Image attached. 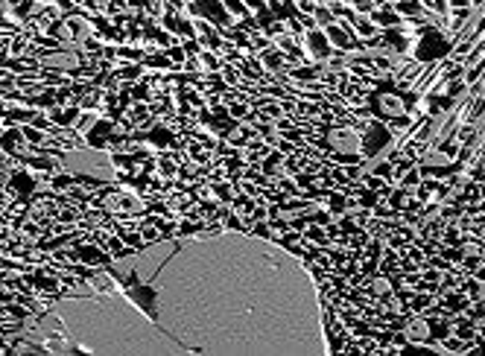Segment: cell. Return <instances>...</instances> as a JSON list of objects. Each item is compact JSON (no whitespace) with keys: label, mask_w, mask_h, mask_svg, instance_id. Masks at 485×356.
Segmentation results:
<instances>
[{"label":"cell","mask_w":485,"mask_h":356,"mask_svg":"<svg viewBox=\"0 0 485 356\" xmlns=\"http://www.w3.org/2000/svg\"><path fill=\"white\" fill-rule=\"evenodd\" d=\"M424 167H427V170H447V167H450V155L442 152V149H430V152L424 155Z\"/></svg>","instance_id":"5"},{"label":"cell","mask_w":485,"mask_h":356,"mask_svg":"<svg viewBox=\"0 0 485 356\" xmlns=\"http://www.w3.org/2000/svg\"><path fill=\"white\" fill-rule=\"evenodd\" d=\"M407 339H412V342H424V339H430V325L424 318H412L407 325Z\"/></svg>","instance_id":"4"},{"label":"cell","mask_w":485,"mask_h":356,"mask_svg":"<svg viewBox=\"0 0 485 356\" xmlns=\"http://www.w3.org/2000/svg\"><path fill=\"white\" fill-rule=\"evenodd\" d=\"M371 292H375V295H389L392 292V283L386 281V278H375V281H371Z\"/></svg>","instance_id":"6"},{"label":"cell","mask_w":485,"mask_h":356,"mask_svg":"<svg viewBox=\"0 0 485 356\" xmlns=\"http://www.w3.org/2000/svg\"><path fill=\"white\" fill-rule=\"evenodd\" d=\"M38 61L44 64V68H53V71H76V68H79V56H76V53H68V50L41 53Z\"/></svg>","instance_id":"2"},{"label":"cell","mask_w":485,"mask_h":356,"mask_svg":"<svg viewBox=\"0 0 485 356\" xmlns=\"http://www.w3.org/2000/svg\"><path fill=\"white\" fill-rule=\"evenodd\" d=\"M328 147L339 158H360L363 155V138H360V132L342 126V128H333V132L328 135Z\"/></svg>","instance_id":"1"},{"label":"cell","mask_w":485,"mask_h":356,"mask_svg":"<svg viewBox=\"0 0 485 356\" xmlns=\"http://www.w3.org/2000/svg\"><path fill=\"white\" fill-rule=\"evenodd\" d=\"M377 111L383 117H403L407 114V100L398 94H380L377 96Z\"/></svg>","instance_id":"3"}]
</instances>
